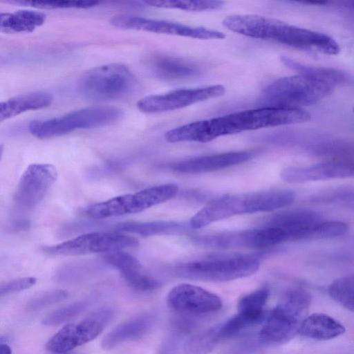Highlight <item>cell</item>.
Returning <instances> with one entry per match:
<instances>
[{
    "mask_svg": "<svg viewBox=\"0 0 354 354\" xmlns=\"http://www.w3.org/2000/svg\"><path fill=\"white\" fill-rule=\"evenodd\" d=\"M310 114L302 108L264 106L193 122L169 131L172 142H207L220 136L266 127L303 123Z\"/></svg>",
    "mask_w": 354,
    "mask_h": 354,
    "instance_id": "1",
    "label": "cell"
},
{
    "mask_svg": "<svg viewBox=\"0 0 354 354\" xmlns=\"http://www.w3.org/2000/svg\"><path fill=\"white\" fill-rule=\"evenodd\" d=\"M231 31L261 39L272 40L293 48L337 55L338 43L331 37L284 21L256 15H232L223 20Z\"/></svg>",
    "mask_w": 354,
    "mask_h": 354,
    "instance_id": "2",
    "label": "cell"
},
{
    "mask_svg": "<svg viewBox=\"0 0 354 354\" xmlns=\"http://www.w3.org/2000/svg\"><path fill=\"white\" fill-rule=\"evenodd\" d=\"M295 198L293 192L282 189L221 196L194 215L189 225L196 230L236 215L272 212L289 206Z\"/></svg>",
    "mask_w": 354,
    "mask_h": 354,
    "instance_id": "3",
    "label": "cell"
},
{
    "mask_svg": "<svg viewBox=\"0 0 354 354\" xmlns=\"http://www.w3.org/2000/svg\"><path fill=\"white\" fill-rule=\"evenodd\" d=\"M311 301L303 288H293L283 294L271 310L258 335L259 342L277 345L288 342L299 333Z\"/></svg>",
    "mask_w": 354,
    "mask_h": 354,
    "instance_id": "4",
    "label": "cell"
},
{
    "mask_svg": "<svg viewBox=\"0 0 354 354\" xmlns=\"http://www.w3.org/2000/svg\"><path fill=\"white\" fill-rule=\"evenodd\" d=\"M332 84L305 75L282 77L267 86L263 99L269 106L301 108L316 104L333 93Z\"/></svg>",
    "mask_w": 354,
    "mask_h": 354,
    "instance_id": "5",
    "label": "cell"
},
{
    "mask_svg": "<svg viewBox=\"0 0 354 354\" xmlns=\"http://www.w3.org/2000/svg\"><path fill=\"white\" fill-rule=\"evenodd\" d=\"M259 265V261L250 256L212 257L178 265L174 273L189 279L223 282L251 276L257 272Z\"/></svg>",
    "mask_w": 354,
    "mask_h": 354,
    "instance_id": "6",
    "label": "cell"
},
{
    "mask_svg": "<svg viewBox=\"0 0 354 354\" xmlns=\"http://www.w3.org/2000/svg\"><path fill=\"white\" fill-rule=\"evenodd\" d=\"M123 112L111 106H100L72 111L46 120H33L28 126L30 133L39 139L62 136L77 129H92L111 124Z\"/></svg>",
    "mask_w": 354,
    "mask_h": 354,
    "instance_id": "7",
    "label": "cell"
},
{
    "mask_svg": "<svg viewBox=\"0 0 354 354\" xmlns=\"http://www.w3.org/2000/svg\"><path fill=\"white\" fill-rule=\"evenodd\" d=\"M137 83L135 75L126 66L111 64L84 73L78 82V89L84 97L91 100H111L129 95Z\"/></svg>",
    "mask_w": 354,
    "mask_h": 354,
    "instance_id": "8",
    "label": "cell"
},
{
    "mask_svg": "<svg viewBox=\"0 0 354 354\" xmlns=\"http://www.w3.org/2000/svg\"><path fill=\"white\" fill-rule=\"evenodd\" d=\"M138 240L122 232H95L80 235L66 241L41 247L49 256H80L122 250L136 247Z\"/></svg>",
    "mask_w": 354,
    "mask_h": 354,
    "instance_id": "9",
    "label": "cell"
},
{
    "mask_svg": "<svg viewBox=\"0 0 354 354\" xmlns=\"http://www.w3.org/2000/svg\"><path fill=\"white\" fill-rule=\"evenodd\" d=\"M192 240L196 245L217 249H260L286 241V234L280 228L263 227L201 234L194 236Z\"/></svg>",
    "mask_w": 354,
    "mask_h": 354,
    "instance_id": "10",
    "label": "cell"
},
{
    "mask_svg": "<svg viewBox=\"0 0 354 354\" xmlns=\"http://www.w3.org/2000/svg\"><path fill=\"white\" fill-rule=\"evenodd\" d=\"M114 315L113 308L105 307L80 322L64 326L48 340L46 349L53 353L63 354L92 341L100 334Z\"/></svg>",
    "mask_w": 354,
    "mask_h": 354,
    "instance_id": "11",
    "label": "cell"
},
{
    "mask_svg": "<svg viewBox=\"0 0 354 354\" xmlns=\"http://www.w3.org/2000/svg\"><path fill=\"white\" fill-rule=\"evenodd\" d=\"M57 177L56 167L51 164L30 165L18 183L13 203L18 211L34 209L42 201Z\"/></svg>",
    "mask_w": 354,
    "mask_h": 354,
    "instance_id": "12",
    "label": "cell"
},
{
    "mask_svg": "<svg viewBox=\"0 0 354 354\" xmlns=\"http://www.w3.org/2000/svg\"><path fill=\"white\" fill-rule=\"evenodd\" d=\"M110 23L113 26L122 29L142 30L195 39H221L225 37L223 32L216 30L131 15H115L111 18Z\"/></svg>",
    "mask_w": 354,
    "mask_h": 354,
    "instance_id": "13",
    "label": "cell"
},
{
    "mask_svg": "<svg viewBox=\"0 0 354 354\" xmlns=\"http://www.w3.org/2000/svg\"><path fill=\"white\" fill-rule=\"evenodd\" d=\"M225 93L223 85H212L196 88H183L160 95H149L137 102L138 109L156 113L179 109L189 105L218 97Z\"/></svg>",
    "mask_w": 354,
    "mask_h": 354,
    "instance_id": "14",
    "label": "cell"
},
{
    "mask_svg": "<svg viewBox=\"0 0 354 354\" xmlns=\"http://www.w3.org/2000/svg\"><path fill=\"white\" fill-rule=\"evenodd\" d=\"M166 301L168 307L176 313L200 317L214 313L222 308V301L218 296L189 283L174 287L169 292Z\"/></svg>",
    "mask_w": 354,
    "mask_h": 354,
    "instance_id": "15",
    "label": "cell"
},
{
    "mask_svg": "<svg viewBox=\"0 0 354 354\" xmlns=\"http://www.w3.org/2000/svg\"><path fill=\"white\" fill-rule=\"evenodd\" d=\"M353 175V163L342 160H328L308 166L288 167L280 173L281 178L288 183L346 178Z\"/></svg>",
    "mask_w": 354,
    "mask_h": 354,
    "instance_id": "16",
    "label": "cell"
},
{
    "mask_svg": "<svg viewBox=\"0 0 354 354\" xmlns=\"http://www.w3.org/2000/svg\"><path fill=\"white\" fill-rule=\"evenodd\" d=\"M253 153L250 151H231L189 158L176 163L173 169L184 174H199L212 172L234 165L251 159Z\"/></svg>",
    "mask_w": 354,
    "mask_h": 354,
    "instance_id": "17",
    "label": "cell"
},
{
    "mask_svg": "<svg viewBox=\"0 0 354 354\" xmlns=\"http://www.w3.org/2000/svg\"><path fill=\"white\" fill-rule=\"evenodd\" d=\"M155 316L151 313H142L120 324L107 333L101 342L104 350H111L118 346L145 335L152 327Z\"/></svg>",
    "mask_w": 354,
    "mask_h": 354,
    "instance_id": "18",
    "label": "cell"
},
{
    "mask_svg": "<svg viewBox=\"0 0 354 354\" xmlns=\"http://www.w3.org/2000/svg\"><path fill=\"white\" fill-rule=\"evenodd\" d=\"M344 332V326L330 316L313 313L304 318L298 333L313 339L328 340L339 337Z\"/></svg>",
    "mask_w": 354,
    "mask_h": 354,
    "instance_id": "19",
    "label": "cell"
},
{
    "mask_svg": "<svg viewBox=\"0 0 354 354\" xmlns=\"http://www.w3.org/2000/svg\"><path fill=\"white\" fill-rule=\"evenodd\" d=\"M52 101L53 96L49 93L35 91L0 102V122L28 111L45 108Z\"/></svg>",
    "mask_w": 354,
    "mask_h": 354,
    "instance_id": "20",
    "label": "cell"
},
{
    "mask_svg": "<svg viewBox=\"0 0 354 354\" xmlns=\"http://www.w3.org/2000/svg\"><path fill=\"white\" fill-rule=\"evenodd\" d=\"M149 65L157 77L167 80H182L198 73V67L193 63L172 56H156Z\"/></svg>",
    "mask_w": 354,
    "mask_h": 354,
    "instance_id": "21",
    "label": "cell"
},
{
    "mask_svg": "<svg viewBox=\"0 0 354 354\" xmlns=\"http://www.w3.org/2000/svg\"><path fill=\"white\" fill-rule=\"evenodd\" d=\"M45 20L46 15L39 11L19 10L12 13L0 12V32H31Z\"/></svg>",
    "mask_w": 354,
    "mask_h": 354,
    "instance_id": "22",
    "label": "cell"
},
{
    "mask_svg": "<svg viewBox=\"0 0 354 354\" xmlns=\"http://www.w3.org/2000/svg\"><path fill=\"white\" fill-rule=\"evenodd\" d=\"M320 221L322 216L315 211L306 209H293L273 215L266 221L264 227L284 230L288 241L292 232Z\"/></svg>",
    "mask_w": 354,
    "mask_h": 354,
    "instance_id": "23",
    "label": "cell"
},
{
    "mask_svg": "<svg viewBox=\"0 0 354 354\" xmlns=\"http://www.w3.org/2000/svg\"><path fill=\"white\" fill-rule=\"evenodd\" d=\"M348 225L341 221H320L293 232L289 241H316L341 236L346 233Z\"/></svg>",
    "mask_w": 354,
    "mask_h": 354,
    "instance_id": "24",
    "label": "cell"
},
{
    "mask_svg": "<svg viewBox=\"0 0 354 354\" xmlns=\"http://www.w3.org/2000/svg\"><path fill=\"white\" fill-rule=\"evenodd\" d=\"M281 61L286 66L297 71L301 75L312 76L326 81L335 86L348 84L351 80L347 73L338 69L312 66L287 56H281Z\"/></svg>",
    "mask_w": 354,
    "mask_h": 354,
    "instance_id": "25",
    "label": "cell"
},
{
    "mask_svg": "<svg viewBox=\"0 0 354 354\" xmlns=\"http://www.w3.org/2000/svg\"><path fill=\"white\" fill-rule=\"evenodd\" d=\"M225 341L221 324L196 333L183 345L185 354H207Z\"/></svg>",
    "mask_w": 354,
    "mask_h": 354,
    "instance_id": "26",
    "label": "cell"
},
{
    "mask_svg": "<svg viewBox=\"0 0 354 354\" xmlns=\"http://www.w3.org/2000/svg\"><path fill=\"white\" fill-rule=\"evenodd\" d=\"M183 223L174 221H158L153 222H126L116 226L118 232H128L141 236L169 234L184 230Z\"/></svg>",
    "mask_w": 354,
    "mask_h": 354,
    "instance_id": "27",
    "label": "cell"
},
{
    "mask_svg": "<svg viewBox=\"0 0 354 354\" xmlns=\"http://www.w3.org/2000/svg\"><path fill=\"white\" fill-rule=\"evenodd\" d=\"M330 297L347 310L353 311L354 277L348 274L333 281L328 289Z\"/></svg>",
    "mask_w": 354,
    "mask_h": 354,
    "instance_id": "28",
    "label": "cell"
},
{
    "mask_svg": "<svg viewBox=\"0 0 354 354\" xmlns=\"http://www.w3.org/2000/svg\"><path fill=\"white\" fill-rule=\"evenodd\" d=\"M149 6L179 9L189 11H203L218 10L223 7L225 2L223 1H176V0H156L146 1Z\"/></svg>",
    "mask_w": 354,
    "mask_h": 354,
    "instance_id": "29",
    "label": "cell"
},
{
    "mask_svg": "<svg viewBox=\"0 0 354 354\" xmlns=\"http://www.w3.org/2000/svg\"><path fill=\"white\" fill-rule=\"evenodd\" d=\"M269 295V290L266 288H262L245 295L239 301L238 312L264 318V307Z\"/></svg>",
    "mask_w": 354,
    "mask_h": 354,
    "instance_id": "30",
    "label": "cell"
},
{
    "mask_svg": "<svg viewBox=\"0 0 354 354\" xmlns=\"http://www.w3.org/2000/svg\"><path fill=\"white\" fill-rule=\"evenodd\" d=\"M120 274L127 284L137 291H152L161 286L160 281L145 272L142 266L124 270Z\"/></svg>",
    "mask_w": 354,
    "mask_h": 354,
    "instance_id": "31",
    "label": "cell"
},
{
    "mask_svg": "<svg viewBox=\"0 0 354 354\" xmlns=\"http://www.w3.org/2000/svg\"><path fill=\"white\" fill-rule=\"evenodd\" d=\"M93 303V299H86L73 302L49 314L43 320V324L54 326L71 320L86 310Z\"/></svg>",
    "mask_w": 354,
    "mask_h": 354,
    "instance_id": "32",
    "label": "cell"
},
{
    "mask_svg": "<svg viewBox=\"0 0 354 354\" xmlns=\"http://www.w3.org/2000/svg\"><path fill=\"white\" fill-rule=\"evenodd\" d=\"M15 5L32 7L39 9H86L100 3L97 1H8Z\"/></svg>",
    "mask_w": 354,
    "mask_h": 354,
    "instance_id": "33",
    "label": "cell"
},
{
    "mask_svg": "<svg viewBox=\"0 0 354 354\" xmlns=\"http://www.w3.org/2000/svg\"><path fill=\"white\" fill-rule=\"evenodd\" d=\"M187 335L171 328L163 339L159 348V354H181L183 351V339Z\"/></svg>",
    "mask_w": 354,
    "mask_h": 354,
    "instance_id": "34",
    "label": "cell"
},
{
    "mask_svg": "<svg viewBox=\"0 0 354 354\" xmlns=\"http://www.w3.org/2000/svg\"><path fill=\"white\" fill-rule=\"evenodd\" d=\"M68 296L67 292L63 290H55L46 292L29 301L27 305L28 310H37L49 305L59 302Z\"/></svg>",
    "mask_w": 354,
    "mask_h": 354,
    "instance_id": "35",
    "label": "cell"
},
{
    "mask_svg": "<svg viewBox=\"0 0 354 354\" xmlns=\"http://www.w3.org/2000/svg\"><path fill=\"white\" fill-rule=\"evenodd\" d=\"M36 279L32 277L15 279L0 283V297L28 289L36 283Z\"/></svg>",
    "mask_w": 354,
    "mask_h": 354,
    "instance_id": "36",
    "label": "cell"
},
{
    "mask_svg": "<svg viewBox=\"0 0 354 354\" xmlns=\"http://www.w3.org/2000/svg\"><path fill=\"white\" fill-rule=\"evenodd\" d=\"M30 223V221L25 218H20L15 220L11 223V227L13 230H24L29 228Z\"/></svg>",
    "mask_w": 354,
    "mask_h": 354,
    "instance_id": "37",
    "label": "cell"
},
{
    "mask_svg": "<svg viewBox=\"0 0 354 354\" xmlns=\"http://www.w3.org/2000/svg\"><path fill=\"white\" fill-rule=\"evenodd\" d=\"M0 354H12L10 347L6 344L0 343Z\"/></svg>",
    "mask_w": 354,
    "mask_h": 354,
    "instance_id": "38",
    "label": "cell"
},
{
    "mask_svg": "<svg viewBox=\"0 0 354 354\" xmlns=\"http://www.w3.org/2000/svg\"><path fill=\"white\" fill-rule=\"evenodd\" d=\"M3 153V145H0V160L2 157Z\"/></svg>",
    "mask_w": 354,
    "mask_h": 354,
    "instance_id": "39",
    "label": "cell"
},
{
    "mask_svg": "<svg viewBox=\"0 0 354 354\" xmlns=\"http://www.w3.org/2000/svg\"><path fill=\"white\" fill-rule=\"evenodd\" d=\"M5 339H6L4 337H0V343L2 342H4Z\"/></svg>",
    "mask_w": 354,
    "mask_h": 354,
    "instance_id": "40",
    "label": "cell"
}]
</instances>
